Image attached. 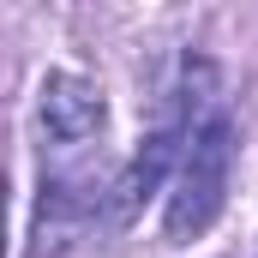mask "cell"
<instances>
[{
  "label": "cell",
  "mask_w": 258,
  "mask_h": 258,
  "mask_svg": "<svg viewBox=\"0 0 258 258\" xmlns=\"http://www.w3.org/2000/svg\"><path fill=\"white\" fill-rule=\"evenodd\" d=\"M234 150H240V132L228 114H210L198 138L186 144V156H180V180H174V192H168V210H162V234H168V246H186L198 240L216 216H222V204H228V174H234Z\"/></svg>",
  "instance_id": "cell-1"
},
{
  "label": "cell",
  "mask_w": 258,
  "mask_h": 258,
  "mask_svg": "<svg viewBox=\"0 0 258 258\" xmlns=\"http://www.w3.org/2000/svg\"><path fill=\"white\" fill-rule=\"evenodd\" d=\"M36 120H42V138L48 144H84L96 138L102 120H108V102L90 78L78 72H48L42 78V96H36Z\"/></svg>",
  "instance_id": "cell-3"
},
{
  "label": "cell",
  "mask_w": 258,
  "mask_h": 258,
  "mask_svg": "<svg viewBox=\"0 0 258 258\" xmlns=\"http://www.w3.org/2000/svg\"><path fill=\"white\" fill-rule=\"evenodd\" d=\"M114 192V180L102 186L96 174H42L36 192V222H30V258L66 252L90 222H102V204Z\"/></svg>",
  "instance_id": "cell-2"
}]
</instances>
